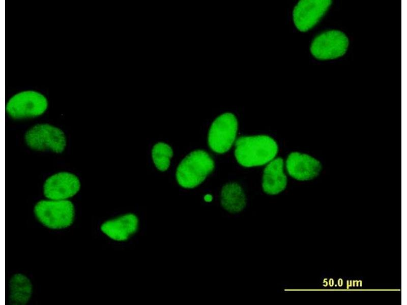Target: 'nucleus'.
Wrapping results in <instances>:
<instances>
[{
  "label": "nucleus",
  "mask_w": 407,
  "mask_h": 305,
  "mask_svg": "<svg viewBox=\"0 0 407 305\" xmlns=\"http://www.w3.org/2000/svg\"><path fill=\"white\" fill-rule=\"evenodd\" d=\"M278 147L275 140L267 135L241 136L235 143V156L242 166H261L276 156Z\"/></svg>",
  "instance_id": "1"
},
{
  "label": "nucleus",
  "mask_w": 407,
  "mask_h": 305,
  "mask_svg": "<svg viewBox=\"0 0 407 305\" xmlns=\"http://www.w3.org/2000/svg\"><path fill=\"white\" fill-rule=\"evenodd\" d=\"M332 3L331 0H301L293 11L296 28L305 32L312 28L323 17Z\"/></svg>",
  "instance_id": "8"
},
{
  "label": "nucleus",
  "mask_w": 407,
  "mask_h": 305,
  "mask_svg": "<svg viewBox=\"0 0 407 305\" xmlns=\"http://www.w3.org/2000/svg\"><path fill=\"white\" fill-rule=\"evenodd\" d=\"M77 176L66 172H59L48 177L43 186L44 196L51 200H65L74 196L79 190Z\"/></svg>",
  "instance_id": "9"
},
{
  "label": "nucleus",
  "mask_w": 407,
  "mask_h": 305,
  "mask_svg": "<svg viewBox=\"0 0 407 305\" xmlns=\"http://www.w3.org/2000/svg\"><path fill=\"white\" fill-rule=\"evenodd\" d=\"M172 154L171 147L166 143L159 142L153 146L152 150V158L158 170L164 171L168 168Z\"/></svg>",
  "instance_id": "15"
},
{
  "label": "nucleus",
  "mask_w": 407,
  "mask_h": 305,
  "mask_svg": "<svg viewBox=\"0 0 407 305\" xmlns=\"http://www.w3.org/2000/svg\"><path fill=\"white\" fill-rule=\"evenodd\" d=\"M34 211L37 220L52 229L70 226L75 216L73 203L66 200L40 201L35 205Z\"/></svg>",
  "instance_id": "3"
},
{
  "label": "nucleus",
  "mask_w": 407,
  "mask_h": 305,
  "mask_svg": "<svg viewBox=\"0 0 407 305\" xmlns=\"http://www.w3.org/2000/svg\"><path fill=\"white\" fill-rule=\"evenodd\" d=\"M48 102L41 94L35 91H24L13 96L7 103L6 110L15 119L34 117L42 114Z\"/></svg>",
  "instance_id": "6"
},
{
  "label": "nucleus",
  "mask_w": 407,
  "mask_h": 305,
  "mask_svg": "<svg viewBox=\"0 0 407 305\" xmlns=\"http://www.w3.org/2000/svg\"><path fill=\"white\" fill-rule=\"evenodd\" d=\"M25 140L30 148L40 151L61 153L66 145L63 131L47 124H38L32 127L26 132Z\"/></svg>",
  "instance_id": "5"
},
{
  "label": "nucleus",
  "mask_w": 407,
  "mask_h": 305,
  "mask_svg": "<svg viewBox=\"0 0 407 305\" xmlns=\"http://www.w3.org/2000/svg\"><path fill=\"white\" fill-rule=\"evenodd\" d=\"M238 128L237 119L232 113L226 112L218 116L208 133V142L211 150L217 154L228 151L235 140Z\"/></svg>",
  "instance_id": "4"
},
{
  "label": "nucleus",
  "mask_w": 407,
  "mask_h": 305,
  "mask_svg": "<svg viewBox=\"0 0 407 305\" xmlns=\"http://www.w3.org/2000/svg\"><path fill=\"white\" fill-rule=\"evenodd\" d=\"M348 46V38L343 33L331 30L323 32L314 39L310 51L317 59H332L344 55Z\"/></svg>",
  "instance_id": "7"
},
{
  "label": "nucleus",
  "mask_w": 407,
  "mask_h": 305,
  "mask_svg": "<svg viewBox=\"0 0 407 305\" xmlns=\"http://www.w3.org/2000/svg\"><path fill=\"white\" fill-rule=\"evenodd\" d=\"M212 199V196H210V195H207L205 197V199L207 201H211Z\"/></svg>",
  "instance_id": "16"
},
{
  "label": "nucleus",
  "mask_w": 407,
  "mask_h": 305,
  "mask_svg": "<svg viewBox=\"0 0 407 305\" xmlns=\"http://www.w3.org/2000/svg\"><path fill=\"white\" fill-rule=\"evenodd\" d=\"M9 289V302L11 304H25L32 293V285L30 280L20 273L15 274L11 277Z\"/></svg>",
  "instance_id": "14"
},
{
  "label": "nucleus",
  "mask_w": 407,
  "mask_h": 305,
  "mask_svg": "<svg viewBox=\"0 0 407 305\" xmlns=\"http://www.w3.org/2000/svg\"><path fill=\"white\" fill-rule=\"evenodd\" d=\"M283 160L278 157L272 160L264 169L262 188L269 195H276L283 191L287 185V177L283 171Z\"/></svg>",
  "instance_id": "12"
},
{
  "label": "nucleus",
  "mask_w": 407,
  "mask_h": 305,
  "mask_svg": "<svg viewBox=\"0 0 407 305\" xmlns=\"http://www.w3.org/2000/svg\"><path fill=\"white\" fill-rule=\"evenodd\" d=\"M138 219L133 214H127L107 221L100 227L107 236L117 241H125L138 229Z\"/></svg>",
  "instance_id": "11"
},
{
  "label": "nucleus",
  "mask_w": 407,
  "mask_h": 305,
  "mask_svg": "<svg viewBox=\"0 0 407 305\" xmlns=\"http://www.w3.org/2000/svg\"><path fill=\"white\" fill-rule=\"evenodd\" d=\"M215 163L211 156L203 150L189 154L179 164L176 178L180 186L192 189L200 185L214 170Z\"/></svg>",
  "instance_id": "2"
},
{
  "label": "nucleus",
  "mask_w": 407,
  "mask_h": 305,
  "mask_svg": "<svg viewBox=\"0 0 407 305\" xmlns=\"http://www.w3.org/2000/svg\"><path fill=\"white\" fill-rule=\"evenodd\" d=\"M221 204L229 212L238 213L244 209L246 198L242 188L236 182L225 185L221 192Z\"/></svg>",
  "instance_id": "13"
},
{
  "label": "nucleus",
  "mask_w": 407,
  "mask_h": 305,
  "mask_svg": "<svg viewBox=\"0 0 407 305\" xmlns=\"http://www.w3.org/2000/svg\"><path fill=\"white\" fill-rule=\"evenodd\" d=\"M286 168L288 174L300 181H306L317 177L323 166L317 159L306 154L297 151L291 152L286 160Z\"/></svg>",
  "instance_id": "10"
}]
</instances>
